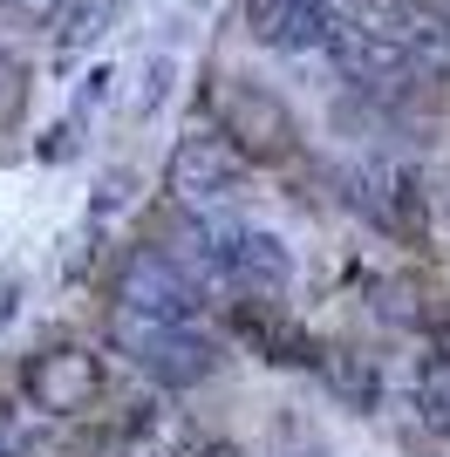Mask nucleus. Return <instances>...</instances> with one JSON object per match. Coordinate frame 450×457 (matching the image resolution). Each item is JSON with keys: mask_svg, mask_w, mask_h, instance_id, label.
I'll use <instances>...</instances> for the list:
<instances>
[{"mask_svg": "<svg viewBox=\"0 0 450 457\" xmlns=\"http://www.w3.org/2000/svg\"><path fill=\"white\" fill-rule=\"evenodd\" d=\"M198 273L239 301H280L294 280V253L280 246L273 226H253L239 212L198 219Z\"/></svg>", "mask_w": 450, "mask_h": 457, "instance_id": "2", "label": "nucleus"}, {"mask_svg": "<svg viewBox=\"0 0 450 457\" xmlns=\"http://www.w3.org/2000/svg\"><path fill=\"white\" fill-rule=\"evenodd\" d=\"M21 389H28V403H35L41 417H96L89 403H103V389H110V369H103V355H89V348H41V355H28V369H21Z\"/></svg>", "mask_w": 450, "mask_h": 457, "instance_id": "3", "label": "nucleus"}, {"mask_svg": "<svg viewBox=\"0 0 450 457\" xmlns=\"http://www.w3.org/2000/svg\"><path fill=\"white\" fill-rule=\"evenodd\" d=\"M239 171H246V151L225 144V130H212V137L191 130L185 144L171 151V198L185 212H198V219H219V212H232V198H239Z\"/></svg>", "mask_w": 450, "mask_h": 457, "instance_id": "4", "label": "nucleus"}, {"mask_svg": "<svg viewBox=\"0 0 450 457\" xmlns=\"http://www.w3.org/2000/svg\"><path fill=\"white\" fill-rule=\"evenodd\" d=\"M239 335L266 362H321V342L280 314V301H239Z\"/></svg>", "mask_w": 450, "mask_h": 457, "instance_id": "7", "label": "nucleus"}, {"mask_svg": "<svg viewBox=\"0 0 450 457\" xmlns=\"http://www.w3.org/2000/svg\"><path fill=\"white\" fill-rule=\"evenodd\" d=\"M110 342L130 369H144L164 389H198L219 376L225 342L205 321V294L171 253H137L110 301Z\"/></svg>", "mask_w": 450, "mask_h": 457, "instance_id": "1", "label": "nucleus"}, {"mask_svg": "<svg viewBox=\"0 0 450 457\" xmlns=\"http://www.w3.org/2000/svg\"><path fill=\"white\" fill-rule=\"evenodd\" d=\"M219 130L232 137L253 164L294 157V116H287L266 89H253V82H225L219 89Z\"/></svg>", "mask_w": 450, "mask_h": 457, "instance_id": "5", "label": "nucleus"}, {"mask_svg": "<svg viewBox=\"0 0 450 457\" xmlns=\"http://www.w3.org/2000/svg\"><path fill=\"white\" fill-rule=\"evenodd\" d=\"M7 444H14V437H7V423H0V457H7Z\"/></svg>", "mask_w": 450, "mask_h": 457, "instance_id": "11", "label": "nucleus"}, {"mask_svg": "<svg viewBox=\"0 0 450 457\" xmlns=\"http://www.w3.org/2000/svg\"><path fill=\"white\" fill-rule=\"evenodd\" d=\"M14 314V280H0V321Z\"/></svg>", "mask_w": 450, "mask_h": 457, "instance_id": "10", "label": "nucleus"}, {"mask_svg": "<svg viewBox=\"0 0 450 457\" xmlns=\"http://www.w3.org/2000/svg\"><path fill=\"white\" fill-rule=\"evenodd\" d=\"M355 205L369 212L382 232H396V239H416V226H423V191H416L410 171H369V178H355Z\"/></svg>", "mask_w": 450, "mask_h": 457, "instance_id": "6", "label": "nucleus"}, {"mask_svg": "<svg viewBox=\"0 0 450 457\" xmlns=\"http://www.w3.org/2000/svg\"><path fill=\"white\" fill-rule=\"evenodd\" d=\"M321 376L335 382L355 410H369V403H375V362H362L355 348H321Z\"/></svg>", "mask_w": 450, "mask_h": 457, "instance_id": "9", "label": "nucleus"}, {"mask_svg": "<svg viewBox=\"0 0 450 457\" xmlns=\"http://www.w3.org/2000/svg\"><path fill=\"white\" fill-rule=\"evenodd\" d=\"M416 423L430 437H450V348H430L416 369Z\"/></svg>", "mask_w": 450, "mask_h": 457, "instance_id": "8", "label": "nucleus"}]
</instances>
